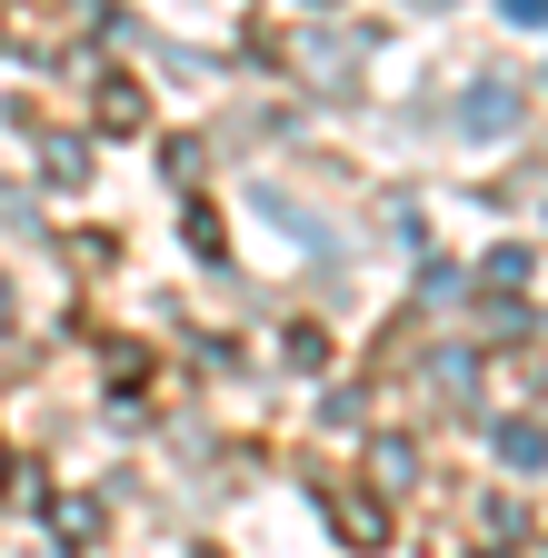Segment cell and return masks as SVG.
Returning a JSON list of instances; mask_svg holds the SVG:
<instances>
[{"label": "cell", "instance_id": "6da1fadb", "mask_svg": "<svg viewBox=\"0 0 548 558\" xmlns=\"http://www.w3.org/2000/svg\"><path fill=\"white\" fill-rule=\"evenodd\" d=\"M459 120H468V140H509V130H519V90H509V81H468Z\"/></svg>", "mask_w": 548, "mask_h": 558}, {"label": "cell", "instance_id": "7a4b0ae2", "mask_svg": "<svg viewBox=\"0 0 548 558\" xmlns=\"http://www.w3.org/2000/svg\"><path fill=\"white\" fill-rule=\"evenodd\" d=\"M499 459L509 469H548V429H538V418H509V429H499Z\"/></svg>", "mask_w": 548, "mask_h": 558}, {"label": "cell", "instance_id": "3957f363", "mask_svg": "<svg viewBox=\"0 0 548 558\" xmlns=\"http://www.w3.org/2000/svg\"><path fill=\"white\" fill-rule=\"evenodd\" d=\"M499 11H509L519 31H538V21H548V0H499Z\"/></svg>", "mask_w": 548, "mask_h": 558}, {"label": "cell", "instance_id": "277c9868", "mask_svg": "<svg viewBox=\"0 0 548 558\" xmlns=\"http://www.w3.org/2000/svg\"><path fill=\"white\" fill-rule=\"evenodd\" d=\"M409 11H449V0H409Z\"/></svg>", "mask_w": 548, "mask_h": 558}, {"label": "cell", "instance_id": "5b68a950", "mask_svg": "<svg viewBox=\"0 0 548 558\" xmlns=\"http://www.w3.org/2000/svg\"><path fill=\"white\" fill-rule=\"evenodd\" d=\"M0 329H11V290H0Z\"/></svg>", "mask_w": 548, "mask_h": 558}, {"label": "cell", "instance_id": "8992f818", "mask_svg": "<svg viewBox=\"0 0 548 558\" xmlns=\"http://www.w3.org/2000/svg\"><path fill=\"white\" fill-rule=\"evenodd\" d=\"M309 11H339V0H309Z\"/></svg>", "mask_w": 548, "mask_h": 558}]
</instances>
